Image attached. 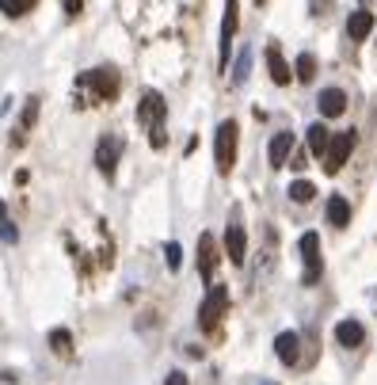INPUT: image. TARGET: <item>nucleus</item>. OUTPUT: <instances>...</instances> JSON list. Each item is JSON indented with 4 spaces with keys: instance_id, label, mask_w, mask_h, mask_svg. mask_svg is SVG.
<instances>
[{
    "instance_id": "obj_13",
    "label": "nucleus",
    "mask_w": 377,
    "mask_h": 385,
    "mask_svg": "<svg viewBox=\"0 0 377 385\" xmlns=\"http://www.w3.org/2000/svg\"><path fill=\"white\" fill-rule=\"evenodd\" d=\"M290 153H294V134H290V130H282V134H274L271 149H267V157H271V168H282V164L290 160Z\"/></svg>"
},
{
    "instance_id": "obj_24",
    "label": "nucleus",
    "mask_w": 377,
    "mask_h": 385,
    "mask_svg": "<svg viewBox=\"0 0 377 385\" xmlns=\"http://www.w3.org/2000/svg\"><path fill=\"white\" fill-rule=\"evenodd\" d=\"M164 260H168V271H180V263H183V248L175 245V240H168V245H164Z\"/></svg>"
},
{
    "instance_id": "obj_1",
    "label": "nucleus",
    "mask_w": 377,
    "mask_h": 385,
    "mask_svg": "<svg viewBox=\"0 0 377 385\" xmlns=\"http://www.w3.org/2000/svg\"><path fill=\"white\" fill-rule=\"evenodd\" d=\"M138 115H141V123H145V130H149V145H153V149H164V145H168V130H164L168 107H164V96H160V92H141Z\"/></svg>"
},
{
    "instance_id": "obj_26",
    "label": "nucleus",
    "mask_w": 377,
    "mask_h": 385,
    "mask_svg": "<svg viewBox=\"0 0 377 385\" xmlns=\"http://www.w3.org/2000/svg\"><path fill=\"white\" fill-rule=\"evenodd\" d=\"M0 237H4V240H8V245H16V229H12V225H8V222H0Z\"/></svg>"
},
{
    "instance_id": "obj_11",
    "label": "nucleus",
    "mask_w": 377,
    "mask_h": 385,
    "mask_svg": "<svg viewBox=\"0 0 377 385\" xmlns=\"http://www.w3.org/2000/svg\"><path fill=\"white\" fill-rule=\"evenodd\" d=\"M316 103H320V115L324 118H336V115L347 111V92H343V88H324Z\"/></svg>"
},
{
    "instance_id": "obj_10",
    "label": "nucleus",
    "mask_w": 377,
    "mask_h": 385,
    "mask_svg": "<svg viewBox=\"0 0 377 385\" xmlns=\"http://www.w3.org/2000/svg\"><path fill=\"white\" fill-rule=\"evenodd\" d=\"M214 267H217V245L210 233H202L198 237V274H202L206 282H214Z\"/></svg>"
},
{
    "instance_id": "obj_4",
    "label": "nucleus",
    "mask_w": 377,
    "mask_h": 385,
    "mask_svg": "<svg viewBox=\"0 0 377 385\" xmlns=\"http://www.w3.org/2000/svg\"><path fill=\"white\" fill-rule=\"evenodd\" d=\"M354 141H358V138H354V130H343V134H336V138L328 141V153H324V157H328L324 172L328 175H336L343 164H347V157L354 153Z\"/></svg>"
},
{
    "instance_id": "obj_2",
    "label": "nucleus",
    "mask_w": 377,
    "mask_h": 385,
    "mask_svg": "<svg viewBox=\"0 0 377 385\" xmlns=\"http://www.w3.org/2000/svg\"><path fill=\"white\" fill-rule=\"evenodd\" d=\"M237 138H240V126L232 123V118H225V123L217 126L214 134V157H217V172L229 175L232 164H237Z\"/></svg>"
},
{
    "instance_id": "obj_8",
    "label": "nucleus",
    "mask_w": 377,
    "mask_h": 385,
    "mask_svg": "<svg viewBox=\"0 0 377 385\" xmlns=\"http://www.w3.org/2000/svg\"><path fill=\"white\" fill-rule=\"evenodd\" d=\"M118 157H122V141H118V134H103V138H99V145H95V164H99V172H103L107 180L115 175Z\"/></svg>"
},
{
    "instance_id": "obj_21",
    "label": "nucleus",
    "mask_w": 377,
    "mask_h": 385,
    "mask_svg": "<svg viewBox=\"0 0 377 385\" xmlns=\"http://www.w3.org/2000/svg\"><path fill=\"white\" fill-rule=\"evenodd\" d=\"M313 195H316V187L309 183V180L290 183V199H294V202H313Z\"/></svg>"
},
{
    "instance_id": "obj_15",
    "label": "nucleus",
    "mask_w": 377,
    "mask_h": 385,
    "mask_svg": "<svg viewBox=\"0 0 377 385\" xmlns=\"http://www.w3.org/2000/svg\"><path fill=\"white\" fill-rule=\"evenodd\" d=\"M373 31V12H366V8H358V12H351V19H347V35L354 38V42H362L366 35Z\"/></svg>"
},
{
    "instance_id": "obj_6",
    "label": "nucleus",
    "mask_w": 377,
    "mask_h": 385,
    "mask_svg": "<svg viewBox=\"0 0 377 385\" xmlns=\"http://www.w3.org/2000/svg\"><path fill=\"white\" fill-rule=\"evenodd\" d=\"M237 24H240V4H237V0H225V19H221V53H217V65H221V69L229 65V50H232Z\"/></svg>"
},
{
    "instance_id": "obj_9",
    "label": "nucleus",
    "mask_w": 377,
    "mask_h": 385,
    "mask_svg": "<svg viewBox=\"0 0 377 385\" xmlns=\"http://www.w3.org/2000/svg\"><path fill=\"white\" fill-rule=\"evenodd\" d=\"M84 84H92V92L99 100H115L122 88V76L115 69H92V73H84Z\"/></svg>"
},
{
    "instance_id": "obj_3",
    "label": "nucleus",
    "mask_w": 377,
    "mask_h": 385,
    "mask_svg": "<svg viewBox=\"0 0 377 385\" xmlns=\"http://www.w3.org/2000/svg\"><path fill=\"white\" fill-rule=\"evenodd\" d=\"M225 309H229V290L210 282V294H206L202 309H198V328H202V332H214L221 324V317H225Z\"/></svg>"
},
{
    "instance_id": "obj_12",
    "label": "nucleus",
    "mask_w": 377,
    "mask_h": 385,
    "mask_svg": "<svg viewBox=\"0 0 377 385\" xmlns=\"http://www.w3.org/2000/svg\"><path fill=\"white\" fill-rule=\"evenodd\" d=\"M301 339H297V332H279V339H274V355H279L286 366H297V359H301Z\"/></svg>"
},
{
    "instance_id": "obj_27",
    "label": "nucleus",
    "mask_w": 377,
    "mask_h": 385,
    "mask_svg": "<svg viewBox=\"0 0 377 385\" xmlns=\"http://www.w3.org/2000/svg\"><path fill=\"white\" fill-rule=\"evenodd\" d=\"M164 385H191V381H187V374L175 370V374H168V381H164Z\"/></svg>"
},
{
    "instance_id": "obj_18",
    "label": "nucleus",
    "mask_w": 377,
    "mask_h": 385,
    "mask_svg": "<svg viewBox=\"0 0 377 385\" xmlns=\"http://www.w3.org/2000/svg\"><path fill=\"white\" fill-rule=\"evenodd\" d=\"M305 134H309V149H313L316 157H320V153H328V141H331V134H328V126H324V123H313V126L305 130Z\"/></svg>"
},
{
    "instance_id": "obj_20",
    "label": "nucleus",
    "mask_w": 377,
    "mask_h": 385,
    "mask_svg": "<svg viewBox=\"0 0 377 385\" xmlns=\"http://www.w3.org/2000/svg\"><path fill=\"white\" fill-rule=\"evenodd\" d=\"M35 4H38V0H0V12L12 16V19H19V16H27Z\"/></svg>"
},
{
    "instance_id": "obj_25",
    "label": "nucleus",
    "mask_w": 377,
    "mask_h": 385,
    "mask_svg": "<svg viewBox=\"0 0 377 385\" xmlns=\"http://www.w3.org/2000/svg\"><path fill=\"white\" fill-rule=\"evenodd\" d=\"M248 65H252V50L244 46V53L237 58V73H232V84H244V76H248Z\"/></svg>"
},
{
    "instance_id": "obj_16",
    "label": "nucleus",
    "mask_w": 377,
    "mask_h": 385,
    "mask_svg": "<svg viewBox=\"0 0 377 385\" xmlns=\"http://www.w3.org/2000/svg\"><path fill=\"white\" fill-rule=\"evenodd\" d=\"M336 339H339L343 347H358L362 339H366V328L358 321H339L336 324Z\"/></svg>"
},
{
    "instance_id": "obj_31",
    "label": "nucleus",
    "mask_w": 377,
    "mask_h": 385,
    "mask_svg": "<svg viewBox=\"0 0 377 385\" xmlns=\"http://www.w3.org/2000/svg\"><path fill=\"white\" fill-rule=\"evenodd\" d=\"M256 4H267V0H256Z\"/></svg>"
},
{
    "instance_id": "obj_5",
    "label": "nucleus",
    "mask_w": 377,
    "mask_h": 385,
    "mask_svg": "<svg viewBox=\"0 0 377 385\" xmlns=\"http://www.w3.org/2000/svg\"><path fill=\"white\" fill-rule=\"evenodd\" d=\"M297 248H301V260H305V274H301V279H305V286H313L320 279V271H324V260H320V237L305 233Z\"/></svg>"
},
{
    "instance_id": "obj_29",
    "label": "nucleus",
    "mask_w": 377,
    "mask_h": 385,
    "mask_svg": "<svg viewBox=\"0 0 377 385\" xmlns=\"http://www.w3.org/2000/svg\"><path fill=\"white\" fill-rule=\"evenodd\" d=\"M0 222H4V202H0Z\"/></svg>"
},
{
    "instance_id": "obj_23",
    "label": "nucleus",
    "mask_w": 377,
    "mask_h": 385,
    "mask_svg": "<svg viewBox=\"0 0 377 385\" xmlns=\"http://www.w3.org/2000/svg\"><path fill=\"white\" fill-rule=\"evenodd\" d=\"M35 118H38V103L31 100V103L24 107V123H19V130H16V145L24 141V130H31V126H35Z\"/></svg>"
},
{
    "instance_id": "obj_30",
    "label": "nucleus",
    "mask_w": 377,
    "mask_h": 385,
    "mask_svg": "<svg viewBox=\"0 0 377 385\" xmlns=\"http://www.w3.org/2000/svg\"><path fill=\"white\" fill-rule=\"evenodd\" d=\"M259 385H274V381H259Z\"/></svg>"
},
{
    "instance_id": "obj_19",
    "label": "nucleus",
    "mask_w": 377,
    "mask_h": 385,
    "mask_svg": "<svg viewBox=\"0 0 377 385\" xmlns=\"http://www.w3.org/2000/svg\"><path fill=\"white\" fill-rule=\"evenodd\" d=\"M294 76H297L301 84H309V81H313V76H316V58H313V53H301V58H297V65H294Z\"/></svg>"
},
{
    "instance_id": "obj_22",
    "label": "nucleus",
    "mask_w": 377,
    "mask_h": 385,
    "mask_svg": "<svg viewBox=\"0 0 377 385\" xmlns=\"http://www.w3.org/2000/svg\"><path fill=\"white\" fill-rule=\"evenodd\" d=\"M50 347L58 351V355H69V351H73V336L65 332V328H53V332H50Z\"/></svg>"
},
{
    "instance_id": "obj_14",
    "label": "nucleus",
    "mask_w": 377,
    "mask_h": 385,
    "mask_svg": "<svg viewBox=\"0 0 377 385\" xmlns=\"http://www.w3.org/2000/svg\"><path fill=\"white\" fill-rule=\"evenodd\" d=\"M267 69H271V81H274V84H290V76H294L279 46H267Z\"/></svg>"
},
{
    "instance_id": "obj_17",
    "label": "nucleus",
    "mask_w": 377,
    "mask_h": 385,
    "mask_svg": "<svg viewBox=\"0 0 377 385\" xmlns=\"http://www.w3.org/2000/svg\"><path fill=\"white\" fill-rule=\"evenodd\" d=\"M328 222L336 229H343L351 222V202L343 199V195H331V199H328Z\"/></svg>"
},
{
    "instance_id": "obj_7",
    "label": "nucleus",
    "mask_w": 377,
    "mask_h": 385,
    "mask_svg": "<svg viewBox=\"0 0 377 385\" xmlns=\"http://www.w3.org/2000/svg\"><path fill=\"white\" fill-rule=\"evenodd\" d=\"M225 252H229V260L237 263V267H244V260H248V237H244V225H240L237 210H232V222L225 229Z\"/></svg>"
},
{
    "instance_id": "obj_28",
    "label": "nucleus",
    "mask_w": 377,
    "mask_h": 385,
    "mask_svg": "<svg viewBox=\"0 0 377 385\" xmlns=\"http://www.w3.org/2000/svg\"><path fill=\"white\" fill-rule=\"evenodd\" d=\"M81 4H84V0H65V12H69V16H81Z\"/></svg>"
}]
</instances>
